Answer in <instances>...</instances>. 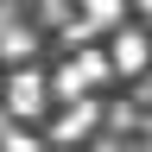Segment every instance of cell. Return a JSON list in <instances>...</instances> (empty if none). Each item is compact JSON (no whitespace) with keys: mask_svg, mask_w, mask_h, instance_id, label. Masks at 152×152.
Listing matches in <instances>:
<instances>
[{"mask_svg":"<svg viewBox=\"0 0 152 152\" xmlns=\"http://www.w3.org/2000/svg\"><path fill=\"white\" fill-rule=\"evenodd\" d=\"M133 7H140V13H146V19H152V0H133Z\"/></svg>","mask_w":152,"mask_h":152,"instance_id":"cell-8","label":"cell"},{"mask_svg":"<svg viewBox=\"0 0 152 152\" xmlns=\"http://www.w3.org/2000/svg\"><path fill=\"white\" fill-rule=\"evenodd\" d=\"M32 51H38V38H32L26 26H13V32H7V57H13L19 70H26V57H32Z\"/></svg>","mask_w":152,"mask_h":152,"instance_id":"cell-6","label":"cell"},{"mask_svg":"<svg viewBox=\"0 0 152 152\" xmlns=\"http://www.w3.org/2000/svg\"><path fill=\"white\" fill-rule=\"evenodd\" d=\"M83 19L102 32V26H114V19H121V0H83Z\"/></svg>","mask_w":152,"mask_h":152,"instance_id":"cell-5","label":"cell"},{"mask_svg":"<svg viewBox=\"0 0 152 152\" xmlns=\"http://www.w3.org/2000/svg\"><path fill=\"white\" fill-rule=\"evenodd\" d=\"M108 76H114V57H108V51H76L70 64L51 76V89L64 95V102H95L89 89H95V83H108Z\"/></svg>","mask_w":152,"mask_h":152,"instance_id":"cell-1","label":"cell"},{"mask_svg":"<svg viewBox=\"0 0 152 152\" xmlns=\"http://www.w3.org/2000/svg\"><path fill=\"white\" fill-rule=\"evenodd\" d=\"M7 152H45V146H38L26 127H7Z\"/></svg>","mask_w":152,"mask_h":152,"instance_id":"cell-7","label":"cell"},{"mask_svg":"<svg viewBox=\"0 0 152 152\" xmlns=\"http://www.w3.org/2000/svg\"><path fill=\"white\" fill-rule=\"evenodd\" d=\"M108 57H114V70H121V76H146V64H152V38H146V32H114Z\"/></svg>","mask_w":152,"mask_h":152,"instance_id":"cell-3","label":"cell"},{"mask_svg":"<svg viewBox=\"0 0 152 152\" xmlns=\"http://www.w3.org/2000/svg\"><path fill=\"white\" fill-rule=\"evenodd\" d=\"M51 83H45V76H38V70H19L13 76V127H26V121H38V114H45L51 108Z\"/></svg>","mask_w":152,"mask_h":152,"instance_id":"cell-2","label":"cell"},{"mask_svg":"<svg viewBox=\"0 0 152 152\" xmlns=\"http://www.w3.org/2000/svg\"><path fill=\"white\" fill-rule=\"evenodd\" d=\"M95 114H102V102H70V114L51 127V140H76V133H89V127H95Z\"/></svg>","mask_w":152,"mask_h":152,"instance_id":"cell-4","label":"cell"}]
</instances>
